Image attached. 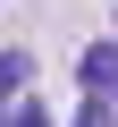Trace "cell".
Here are the masks:
<instances>
[{
  "mask_svg": "<svg viewBox=\"0 0 118 127\" xmlns=\"http://www.w3.org/2000/svg\"><path fill=\"white\" fill-rule=\"evenodd\" d=\"M76 127H118V110H110L101 93H84V110H76Z\"/></svg>",
  "mask_w": 118,
  "mask_h": 127,
  "instance_id": "3",
  "label": "cell"
},
{
  "mask_svg": "<svg viewBox=\"0 0 118 127\" xmlns=\"http://www.w3.org/2000/svg\"><path fill=\"white\" fill-rule=\"evenodd\" d=\"M76 76H84V93H101V102H118V42H93V51L76 59Z\"/></svg>",
  "mask_w": 118,
  "mask_h": 127,
  "instance_id": "1",
  "label": "cell"
},
{
  "mask_svg": "<svg viewBox=\"0 0 118 127\" xmlns=\"http://www.w3.org/2000/svg\"><path fill=\"white\" fill-rule=\"evenodd\" d=\"M9 127H51V110H42V102H25V110H17Z\"/></svg>",
  "mask_w": 118,
  "mask_h": 127,
  "instance_id": "4",
  "label": "cell"
},
{
  "mask_svg": "<svg viewBox=\"0 0 118 127\" xmlns=\"http://www.w3.org/2000/svg\"><path fill=\"white\" fill-rule=\"evenodd\" d=\"M25 76H34V59H25V51H0V102H17Z\"/></svg>",
  "mask_w": 118,
  "mask_h": 127,
  "instance_id": "2",
  "label": "cell"
}]
</instances>
